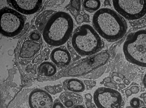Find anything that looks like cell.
<instances>
[{
    "label": "cell",
    "instance_id": "cell-1",
    "mask_svg": "<svg viewBox=\"0 0 146 108\" xmlns=\"http://www.w3.org/2000/svg\"><path fill=\"white\" fill-rule=\"evenodd\" d=\"M92 25L100 36L109 42H115L122 38L128 28L125 18L108 8L100 9L95 13Z\"/></svg>",
    "mask_w": 146,
    "mask_h": 108
},
{
    "label": "cell",
    "instance_id": "cell-2",
    "mask_svg": "<svg viewBox=\"0 0 146 108\" xmlns=\"http://www.w3.org/2000/svg\"><path fill=\"white\" fill-rule=\"evenodd\" d=\"M74 28V20L69 13L62 11L55 12L43 30V39L51 46H62L69 40Z\"/></svg>",
    "mask_w": 146,
    "mask_h": 108
},
{
    "label": "cell",
    "instance_id": "cell-3",
    "mask_svg": "<svg viewBox=\"0 0 146 108\" xmlns=\"http://www.w3.org/2000/svg\"><path fill=\"white\" fill-rule=\"evenodd\" d=\"M75 52L82 57H89L99 53L104 43L101 37L90 25H82L73 33L71 40Z\"/></svg>",
    "mask_w": 146,
    "mask_h": 108
},
{
    "label": "cell",
    "instance_id": "cell-4",
    "mask_svg": "<svg viewBox=\"0 0 146 108\" xmlns=\"http://www.w3.org/2000/svg\"><path fill=\"white\" fill-rule=\"evenodd\" d=\"M127 60L132 64L146 67V30L130 33L123 46Z\"/></svg>",
    "mask_w": 146,
    "mask_h": 108
},
{
    "label": "cell",
    "instance_id": "cell-5",
    "mask_svg": "<svg viewBox=\"0 0 146 108\" xmlns=\"http://www.w3.org/2000/svg\"><path fill=\"white\" fill-rule=\"evenodd\" d=\"M1 33L8 37L19 35L24 29L26 18L14 9L4 7L1 9Z\"/></svg>",
    "mask_w": 146,
    "mask_h": 108
},
{
    "label": "cell",
    "instance_id": "cell-6",
    "mask_svg": "<svg viewBox=\"0 0 146 108\" xmlns=\"http://www.w3.org/2000/svg\"><path fill=\"white\" fill-rule=\"evenodd\" d=\"M110 57L108 52L104 51L79 60L69 69L68 74L79 77L88 75L104 66L108 61Z\"/></svg>",
    "mask_w": 146,
    "mask_h": 108
},
{
    "label": "cell",
    "instance_id": "cell-7",
    "mask_svg": "<svg viewBox=\"0 0 146 108\" xmlns=\"http://www.w3.org/2000/svg\"><path fill=\"white\" fill-rule=\"evenodd\" d=\"M93 100L97 108H123L125 101L119 92L107 87H100L96 90Z\"/></svg>",
    "mask_w": 146,
    "mask_h": 108
},
{
    "label": "cell",
    "instance_id": "cell-8",
    "mask_svg": "<svg viewBox=\"0 0 146 108\" xmlns=\"http://www.w3.org/2000/svg\"><path fill=\"white\" fill-rule=\"evenodd\" d=\"M116 12L129 21L137 20L146 14V1H113Z\"/></svg>",
    "mask_w": 146,
    "mask_h": 108
},
{
    "label": "cell",
    "instance_id": "cell-9",
    "mask_svg": "<svg viewBox=\"0 0 146 108\" xmlns=\"http://www.w3.org/2000/svg\"><path fill=\"white\" fill-rule=\"evenodd\" d=\"M29 103L31 108H52L53 99L47 91L36 89L30 94Z\"/></svg>",
    "mask_w": 146,
    "mask_h": 108
},
{
    "label": "cell",
    "instance_id": "cell-10",
    "mask_svg": "<svg viewBox=\"0 0 146 108\" xmlns=\"http://www.w3.org/2000/svg\"><path fill=\"white\" fill-rule=\"evenodd\" d=\"M7 3L22 15H30L38 12L43 5L42 1H7Z\"/></svg>",
    "mask_w": 146,
    "mask_h": 108
},
{
    "label": "cell",
    "instance_id": "cell-11",
    "mask_svg": "<svg viewBox=\"0 0 146 108\" xmlns=\"http://www.w3.org/2000/svg\"><path fill=\"white\" fill-rule=\"evenodd\" d=\"M50 58L55 65L61 67H65L69 65L72 60L69 52L66 47L63 46L52 50Z\"/></svg>",
    "mask_w": 146,
    "mask_h": 108
},
{
    "label": "cell",
    "instance_id": "cell-12",
    "mask_svg": "<svg viewBox=\"0 0 146 108\" xmlns=\"http://www.w3.org/2000/svg\"><path fill=\"white\" fill-rule=\"evenodd\" d=\"M41 49L42 46L39 43L31 40H25L20 50L19 57L23 59L33 58Z\"/></svg>",
    "mask_w": 146,
    "mask_h": 108
},
{
    "label": "cell",
    "instance_id": "cell-13",
    "mask_svg": "<svg viewBox=\"0 0 146 108\" xmlns=\"http://www.w3.org/2000/svg\"><path fill=\"white\" fill-rule=\"evenodd\" d=\"M59 99L67 108H70L75 105H81L83 98L80 94L69 91H65L59 96Z\"/></svg>",
    "mask_w": 146,
    "mask_h": 108
},
{
    "label": "cell",
    "instance_id": "cell-14",
    "mask_svg": "<svg viewBox=\"0 0 146 108\" xmlns=\"http://www.w3.org/2000/svg\"><path fill=\"white\" fill-rule=\"evenodd\" d=\"M63 89L76 93H81L85 91L86 87L84 83L75 78L68 79L63 83Z\"/></svg>",
    "mask_w": 146,
    "mask_h": 108
},
{
    "label": "cell",
    "instance_id": "cell-15",
    "mask_svg": "<svg viewBox=\"0 0 146 108\" xmlns=\"http://www.w3.org/2000/svg\"><path fill=\"white\" fill-rule=\"evenodd\" d=\"M38 72L40 75L51 77L56 74L57 68L55 65L49 61H44L41 63L38 68Z\"/></svg>",
    "mask_w": 146,
    "mask_h": 108
},
{
    "label": "cell",
    "instance_id": "cell-16",
    "mask_svg": "<svg viewBox=\"0 0 146 108\" xmlns=\"http://www.w3.org/2000/svg\"><path fill=\"white\" fill-rule=\"evenodd\" d=\"M55 12L53 11L46 10L41 13L35 21L36 28L41 32L42 30V32L45 25Z\"/></svg>",
    "mask_w": 146,
    "mask_h": 108
},
{
    "label": "cell",
    "instance_id": "cell-17",
    "mask_svg": "<svg viewBox=\"0 0 146 108\" xmlns=\"http://www.w3.org/2000/svg\"><path fill=\"white\" fill-rule=\"evenodd\" d=\"M82 5L83 8L90 13L96 12L99 10L101 2L99 1H83Z\"/></svg>",
    "mask_w": 146,
    "mask_h": 108
},
{
    "label": "cell",
    "instance_id": "cell-18",
    "mask_svg": "<svg viewBox=\"0 0 146 108\" xmlns=\"http://www.w3.org/2000/svg\"><path fill=\"white\" fill-rule=\"evenodd\" d=\"M106 69L105 66H103L88 75L82 76L79 77V78L90 79H96L101 76L104 73Z\"/></svg>",
    "mask_w": 146,
    "mask_h": 108
},
{
    "label": "cell",
    "instance_id": "cell-19",
    "mask_svg": "<svg viewBox=\"0 0 146 108\" xmlns=\"http://www.w3.org/2000/svg\"><path fill=\"white\" fill-rule=\"evenodd\" d=\"M130 106L133 108H140L145 106V103L140 99L134 97L130 101Z\"/></svg>",
    "mask_w": 146,
    "mask_h": 108
},
{
    "label": "cell",
    "instance_id": "cell-20",
    "mask_svg": "<svg viewBox=\"0 0 146 108\" xmlns=\"http://www.w3.org/2000/svg\"><path fill=\"white\" fill-rule=\"evenodd\" d=\"M84 83L88 90L92 89L97 84L96 82L92 80H84Z\"/></svg>",
    "mask_w": 146,
    "mask_h": 108
},
{
    "label": "cell",
    "instance_id": "cell-21",
    "mask_svg": "<svg viewBox=\"0 0 146 108\" xmlns=\"http://www.w3.org/2000/svg\"><path fill=\"white\" fill-rule=\"evenodd\" d=\"M52 108H67L63 105L59 99H56L54 101Z\"/></svg>",
    "mask_w": 146,
    "mask_h": 108
},
{
    "label": "cell",
    "instance_id": "cell-22",
    "mask_svg": "<svg viewBox=\"0 0 146 108\" xmlns=\"http://www.w3.org/2000/svg\"><path fill=\"white\" fill-rule=\"evenodd\" d=\"M80 1H71V5L73 8H75L78 11H79L81 6Z\"/></svg>",
    "mask_w": 146,
    "mask_h": 108
},
{
    "label": "cell",
    "instance_id": "cell-23",
    "mask_svg": "<svg viewBox=\"0 0 146 108\" xmlns=\"http://www.w3.org/2000/svg\"><path fill=\"white\" fill-rule=\"evenodd\" d=\"M29 37L31 40L34 41H38L40 39V36L39 34L35 33H32L30 35Z\"/></svg>",
    "mask_w": 146,
    "mask_h": 108
},
{
    "label": "cell",
    "instance_id": "cell-24",
    "mask_svg": "<svg viewBox=\"0 0 146 108\" xmlns=\"http://www.w3.org/2000/svg\"><path fill=\"white\" fill-rule=\"evenodd\" d=\"M45 89L48 93L52 94V95H55L56 94L54 88V86H48L45 88Z\"/></svg>",
    "mask_w": 146,
    "mask_h": 108
},
{
    "label": "cell",
    "instance_id": "cell-25",
    "mask_svg": "<svg viewBox=\"0 0 146 108\" xmlns=\"http://www.w3.org/2000/svg\"><path fill=\"white\" fill-rule=\"evenodd\" d=\"M54 86L56 93H60L63 90V86L61 84L55 85Z\"/></svg>",
    "mask_w": 146,
    "mask_h": 108
},
{
    "label": "cell",
    "instance_id": "cell-26",
    "mask_svg": "<svg viewBox=\"0 0 146 108\" xmlns=\"http://www.w3.org/2000/svg\"><path fill=\"white\" fill-rule=\"evenodd\" d=\"M104 86L107 87L111 89H117V87L115 84L112 83L111 82L110 83H104Z\"/></svg>",
    "mask_w": 146,
    "mask_h": 108
},
{
    "label": "cell",
    "instance_id": "cell-27",
    "mask_svg": "<svg viewBox=\"0 0 146 108\" xmlns=\"http://www.w3.org/2000/svg\"><path fill=\"white\" fill-rule=\"evenodd\" d=\"M132 91V94L137 93L139 91V87L137 86H132L130 89Z\"/></svg>",
    "mask_w": 146,
    "mask_h": 108
},
{
    "label": "cell",
    "instance_id": "cell-28",
    "mask_svg": "<svg viewBox=\"0 0 146 108\" xmlns=\"http://www.w3.org/2000/svg\"><path fill=\"white\" fill-rule=\"evenodd\" d=\"M76 20L77 22L79 23H82L84 21L83 16L81 15H78L76 17Z\"/></svg>",
    "mask_w": 146,
    "mask_h": 108
},
{
    "label": "cell",
    "instance_id": "cell-29",
    "mask_svg": "<svg viewBox=\"0 0 146 108\" xmlns=\"http://www.w3.org/2000/svg\"><path fill=\"white\" fill-rule=\"evenodd\" d=\"M85 97L86 99L89 100H92L93 98L92 95H91V94L89 93L86 94L85 95Z\"/></svg>",
    "mask_w": 146,
    "mask_h": 108
},
{
    "label": "cell",
    "instance_id": "cell-30",
    "mask_svg": "<svg viewBox=\"0 0 146 108\" xmlns=\"http://www.w3.org/2000/svg\"><path fill=\"white\" fill-rule=\"evenodd\" d=\"M125 94H126V95L127 96H131L132 94V91L130 89H126V90L125 91Z\"/></svg>",
    "mask_w": 146,
    "mask_h": 108
},
{
    "label": "cell",
    "instance_id": "cell-31",
    "mask_svg": "<svg viewBox=\"0 0 146 108\" xmlns=\"http://www.w3.org/2000/svg\"><path fill=\"white\" fill-rule=\"evenodd\" d=\"M111 79L110 77H108L105 78L104 80L102 82L103 83H110L111 82Z\"/></svg>",
    "mask_w": 146,
    "mask_h": 108
},
{
    "label": "cell",
    "instance_id": "cell-32",
    "mask_svg": "<svg viewBox=\"0 0 146 108\" xmlns=\"http://www.w3.org/2000/svg\"><path fill=\"white\" fill-rule=\"evenodd\" d=\"M70 108H86V107L84 105H75V106Z\"/></svg>",
    "mask_w": 146,
    "mask_h": 108
},
{
    "label": "cell",
    "instance_id": "cell-33",
    "mask_svg": "<svg viewBox=\"0 0 146 108\" xmlns=\"http://www.w3.org/2000/svg\"><path fill=\"white\" fill-rule=\"evenodd\" d=\"M118 86L120 89H124L125 88V87H126V86H125V85L123 83L119 84Z\"/></svg>",
    "mask_w": 146,
    "mask_h": 108
},
{
    "label": "cell",
    "instance_id": "cell-34",
    "mask_svg": "<svg viewBox=\"0 0 146 108\" xmlns=\"http://www.w3.org/2000/svg\"><path fill=\"white\" fill-rule=\"evenodd\" d=\"M123 82H124V84L126 85L127 86L129 85V84H130L129 81L128 80H127L126 79H124V80H123Z\"/></svg>",
    "mask_w": 146,
    "mask_h": 108
},
{
    "label": "cell",
    "instance_id": "cell-35",
    "mask_svg": "<svg viewBox=\"0 0 146 108\" xmlns=\"http://www.w3.org/2000/svg\"><path fill=\"white\" fill-rule=\"evenodd\" d=\"M143 83L144 86L146 88V74L145 75L144 77L143 80Z\"/></svg>",
    "mask_w": 146,
    "mask_h": 108
},
{
    "label": "cell",
    "instance_id": "cell-36",
    "mask_svg": "<svg viewBox=\"0 0 146 108\" xmlns=\"http://www.w3.org/2000/svg\"><path fill=\"white\" fill-rule=\"evenodd\" d=\"M118 76L121 78V79H124V76L122 74H120V73H119Z\"/></svg>",
    "mask_w": 146,
    "mask_h": 108
},
{
    "label": "cell",
    "instance_id": "cell-37",
    "mask_svg": "<svg viewBox=\"0 0 146 108\" xmlns=\"http://www.w3.org/2000/svg\"><path fill=\"white\" fill-rule=\"evenodd\" d=\"M126 108H132L131 107V106H127V107ZM140 108H146V105H145V106H143V107H141Z\"/></svg>",
    "mask_w": 146,
    "mask_h": 108
},
{
    "label": "cell",
    "instance_id": "cell-38",
    "mask_svg": "<svg viewBox=\"0 0 146 108\" xmlns=\"http://www.w3.org/2000/svg\"><path fill=\"white\" fill-rule=\"evenodd\" d=\"M144 102L145 103V104L146 105V95L145 96V97L143 98Z\"/></svg>",
    "mask_w": 146,
    "mask_h": 108
},
{
    "label": "cell",
    "instance_id": "cell-39",
    "mask_svg": "<svg viewBox=\"0 0 146 108\" xmlns=\"http://www.w3.org/2000/svg\"><path fill=\"white\" fill-rule=\"evenodd\" d=\"M145 21H146V16L144 18V20H143L142 21H141V22H144Z\"/></svg>",
    "mask_w": 146,
    "mask_h": 108
}]
</instances>
